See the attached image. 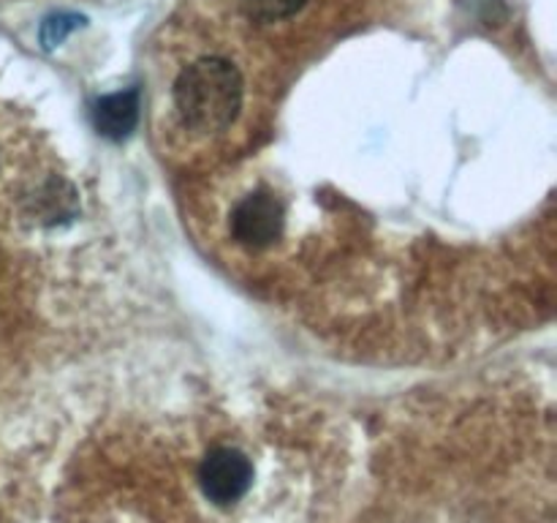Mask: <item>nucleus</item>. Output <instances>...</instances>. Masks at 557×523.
<instances>
[{"mask_svg": "<svg viewBox=\"0 0 557 523\" xmlns=\"http://www.w3.org/2000/svg\"><path fill=\"white\" fill-rule=\"evenodd\" d=\"M174 98L190 129L221 131L243 107V76L228 60L201 58L180 74Z\"/></svg>", "mask_w": 557, "mask_h": 523, "instance_id": "f257e3e1", "label": "nucleus"}, {"mask_svg": "<svg viewBox=\"0 0 557 523\" xmlns=\"http://www.w3.org/2000/svg\"><path fill=\"white\" fill-rule=\"evenodd\" d=\"M253 483V466L248 458L232 447H215L205 455L199 466V485L205 496L215 504L228 507L243 499Z\"/></svg>", "mask_w": 557, "mask_h": 523, "instance_id": "f03ea898", "label": "nucleus"}, {"mask_svg": "<svg viewBox=\"0 0 557 523\" xmlns=\"http://www.w3.org/2000/svg\"><path fill=\"white\" fill-rule=\"evenodd\" d=\"M234 238L250 248H264L283 232V205L267 191L245 196L232 212Z\"/></svg>", "mask_w": 557, "mask_h": 523, "instance_id": "7ed1b4c3", "label": "nucleus"}, {"mask_svg": "<svg viewBox=\"0 0 557 523\" xmlns=\"http://www.w3.org/2000/svg\"><path fill=\"white\" fill-rule=\"evenodd\" d=\"M92 123H96L98 134L107 139H125L139 123V93L120 90L98 98L92 107Z\"/></svg>", "mask_w": 557, "mask_h": 523, "instance_id": "20e7f679", "label": "nucleus"}, {"mask_svg": "<svg viewBox=\"0 0 557 523\" xmlns=\"http://www.w3.org/2000/svg\"><path fill=\"white\" fill-rule=\"evenodd\" d=\"M248 16L259 22H277L286 16L297 14L305 5V0H243Z\"/></svg>", "mask_w": 557, "mask_h": 523, "instance_id": "39448f33", "label": "nucleus"}, {"mask_svg": "<svg viewBox=\"0 0 557 523\" xmlns=\"http://www.w3.org/2000/svg\"><path fill=\"white\" fill-rule=\"evenodd\" d=\"M82 16H52V20L44 22V31H41V38L47 47H54L58 41H63V36L69 31H74V27L82 25Z\"/></svg>", "mask_w": 557, "mask_h": 523, "instance_id": "423d86ee", "label": "nucleus"}]
</instances>
